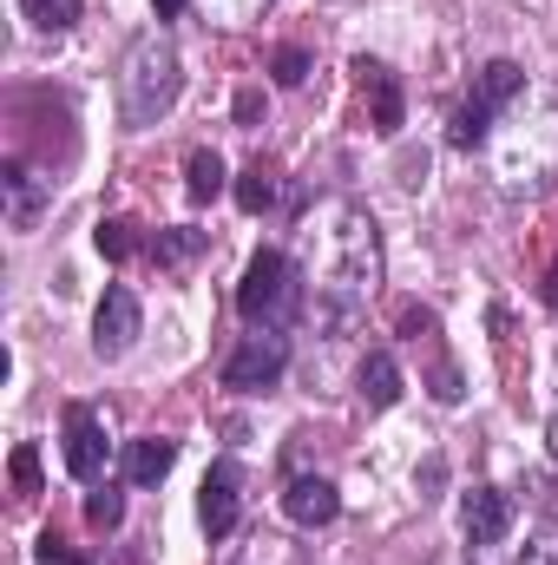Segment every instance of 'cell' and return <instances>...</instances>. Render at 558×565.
<instances>
[{
  "instance_id": "6da1fadb",
  "label": "cell",
  "mask_w": 558,
  "mask_h": 565,
  "mask_svg": "<svg viewBox=\"0 0 558 565\" xmlns=\"http://www.w3.org/2000/svg\"><path fill=\"white\" fill-rule=\"evenodd\" d=\"M178 86H184V73H178L171 40L164 33H139L126 66H119V113H126V126H158L178 106Z\"/></svg>"
},
{
  "instance_id": "7a4b0ae2",
  "label": "cell",
  "mask_w": 558,
  "mask_h": 565,
  "mask_svg": "<svg viewBox=\"0 0 558 565\" xmlns=\"http://www.w3.org/2000/svg\"><path fill=\"white\" fill-rule=\"evenodd\" d=\"M237 309H244V322H257V329H289V316L302 309V277H296V264H289L282 250H257L250 270H244V282H237Z\"/></svg>"
},
{
  "instance_id": "3957f363",
  "label": "cell",
  "mask_w": 558,
  "mask_h": 565,
  "mask_svg": "<svg viewBox=\"0 0 558 565\" xmlns=\"http://www.w3.org/2000/svg\"><path fill=\"white\" fill-rule=\"evenodd\" d=\"M519 86H526V73H519L513 60H493V66H480V79H473L466 106L453 113V145H480V139H486L493 113H500V106H506Z\"/></svg>"
},
{
  "instance_id": "277c9868",
  "label": "cell",
  "mask_w": 558,
  "mask_h": 565,
  "mask_svg": "<svg viewBox=\"0 0 558 565\" xmlns=\"http://www.w3.org/2000/svg\"><path fill=\"white\" fill-rule=\"evenodd\" d=\"M282 369H289V342H282V329H257V335H244V349L224 362V388H237V395L277 388Z\"/></svg>"
},
{
  "instance_id": "5b68a950",
  "label": "cell",
  "mask_w": 558,
  "mask_h": 565,
  "mask_svg": "<svg viewBox=\"0 0 558 565\" xmlns=\"http://www.w3.org/2000/svg\"><path fill=\"white\" fill-rule=\"evenodd\" d=\"M139 322H144L139 296H132L126 282H112V289L99 296V316H93V349H99L106 362H119V355L139 342Z\"/></svg>"
},
{
  "instance_id": "8992f818",
  "label": "cell",
  "mask_w": 558,
  "mask_h": 565,
  "mask_svg": "<svg viewBox=\"0 0 558 565\" xmlns=\"http://www.w3.org/2000/svg\"><path fill=\"white\" fill-rule=\"evenodd\" d=\"M237 507H244V473H237V460H217V467L204 473V487H197V520H204V533L224 540V533L237 526Z\"/></svg>"
},
{
  "instance_id": "52a82bcc",
  "label": "cell",
  "mask_w": 558,
  "mask_h": 565,
  "mask_svg": "<svg viewBox=\"0 0 558 565\" xmlns=\"http://www.w3.org/2000/svg\"><path fill=\"white\" fill-rule=\"evenodd\" d=\"M66 473L73 480L106 473V427L93 422V408H66Z\"/></svg>"
},
{
  "instance_id": "ba28073f",
  "label": "cell",
  "mask_w": 558,
  "mask_h": 565,
  "mask_svg": "<svg viewBox=\"0 0 558 565\" xmlns=\"http://www.w3.org/2000/svg\"><path fill=\"white\" fill-rule=\"evenodd\" d=\"M460 526H466V546H500L506 526H513V500L500 487H473L466 507H460Z\"/></svg>"
},
{
  "instance_id": "9c48e42d",
  "label": "cell",
  "mask_w": 558,
  "mask_h": 565,
  "mask_svg": "<svg viewBox=\"0 0 558 565\" xmlns=\"http://www.w3.org/2000/svg\"><path fill=\"white\" fill-rule=\"evenodd\" d=\"M282 513H289L296 526H329V520L342 513V500H335V487H329V480L302 473V480H289V493H282Z\"/></svg>"
},
{
  "instance_id": "30bf717a",
  "label": "cell",
  "mask_w": 558,
  "mask_h": 565,
  "mask_svg": "<svg viewBox=\"0 0 558 565\" xmlns=\"http://www.w3.org/2000/svg\"><path fill=\"white\" fill-rule=\"evenodd\" d=\"M355 73H362V93L375 99V132H382V139H395V132H401V86H395V73H388V66H375V60H362Z\"/></svg>"
},
{
  "instance_id": "8fae6325",
  "label": "cell",
  "mask_w": 558,
  "mask_h": 565,
  "mask_svg": "<svg viewBox=\"0 0 558 565\" xmlns=\"http://www.w3.org/2000/svg\"><path fill=\"white\" fill-rule=\"evenodd\" d=\"M0 191H7V217L26 231L33 217H40V204H46V191H53V178H40V171H26V164H7V178H0Z\"/></svg>"
},
{
  "instance_id": "7c38bea8",
  "label": "cell",
  "mask_w": 558,
  "mask_h": 565,
  "mask_svg": "<svg viewBox=\"0 0 558 565\" xmlns=\"http://www.w3.org/2000/svg\"><path fill=\"white\" fill-rule=\"evenodd\" d=\"M171 460H178V440H132L126 447V480L132 487H158L171 473Z\"/></svg>"
},
{
  "instance_id": "4fadbf2b",
  "label": "cell",
  "mask_w": 558,
  "mask_h": 565,
  "mask_svg": "<svg viewBox=\"0 0 558 565\" xmlns=\"http://www.w3.org/2000/svg\"><path fill=\"white\" fill-rule=\"evenodd\" d=\"M362 402H368V408H395V402H401V369H395V355H368V362H362Z\"/></svg>"
},
{
  "instance_id": "5bb4252c",
  "label": "cell",
  "mask_w": 558,
  "mask_h": 565,
  "mask_svg": "<svg viewBox=\"0 0 558 565\" xmlns=\"http://www.w3.org/2000/svg\"><path fill=\"white\" fill-rule=\"evenodd\" d=\"M204 244H211L204 231H184V224H178V231H158V237H151V257H158L164 270H184L191 257H204Z\"/></svg>"
},
{
  "instance_id": "9a60e30c",
  "label": "cell",
  "mask_w": 558,
  "mask_h": 565,
  "mask_svg": "<svg viewBox=\"0 0 558 565\" xmlns=\"http://www.w3.org/2000/svg\"><path fill=\"white\" fill-rule=\"evenodd\" d=\"M184 178H191V198H197V204H211V198L224 191V158H217V151H191Z\"/></svg>"
},
{
  "instance_id": "2e32d148",
  "label": "cell",
  "mask_w": 558,
  "mask_h": 565,
  "mask_svg": "<svg viewBox=\"0 0 558 565\" xmlns=\"http://www.w3.org/2000/svg\"><path fill=\"white\" fill-rule=\"evenodd\" d=\"M237 204H244L250 217L270 211V204H277V171H270V164H250V171L237 178Z\"/></svg>"
},
{
  "instance_id": "e0dca14e",
  "label": "cell",
  "mask_w": 558,
  "mask_h": 565,
  "mask_svg": "<svg viewBox=\"0 0 558 565\" xmlns=\"http://www.w3.org/2000/svg\"><path fill=\"white\" fill-rule=\"evenodd\" d=\"M93 244H99V257H112V264H126V257L139 250V224H132V217H106V224L93 231Z\"/></svg>"
},
{
  "instance_id": "ac0fdd59",
  "label": "cell",
  "mask_w": 558,
  "mask_h": 565,
  "mask_svg": "<svg viewBox=\"0 0 558 565\" xmlns=\"http://www.w3.org/2000/svg\"><path fill=\"white\" fill-rule=\"evenodd\" d=\"M26 7V20L40 26V33H66L73 20H79V0H20Z\"/></svg>"
},
{
  "instance_id": "d6986e66",
  "label": "cell",
  "mask_w": 558,
  "mask_h": 565,
  "mask_svg": "<svg viewBox=\"0 0 558 565\" xmlns=\"http://www.w3.org/2000/svg\"><path fill=\"white\" fill-rule=\"evenodd\" d=\"M309 79V53L302 46H277V86H302Z\"/></svg>"
},
{
  "instance_id": "ffe728a7",
  "label": "cell",
  "mask_w": 558,
  "mask_h": 565,
  "mask_svg": "<svg viewBox=\"0 0 558 565\" xmlns=\"http://www.w3.org/2000/svg\"><path fill=\"white\" fill-rule=\"evenodd\" d=\"M86 520H93V526H119V520H126V500H119V493H93V500H86Z\"/></svg>"
},
{
  "instance_id": "44dd1931",
  "label": "cell",
  "mask_w": 558,
  "mask_h": 565,
  "mask_svg": "<svg viewBox=\"0 0 558 565\" xmlns=\"http://www.w3.org/2000/svg\"><path fill=\"white\" fill-rule=\"evenodd\" d=\"M40 565H93V559H86V553H73L60 533H46V540H40Z\"/></svg>"
},
{
  "instance_id": "7402d4cb",
  "label": "cell",
  "mask_w": 558,
  "mask_h": 565,
  "mask_svg": "<svg viewBox=\"0 0 558 565\" xmlns=\"http://www.w3.org/2000/svg\"><path fill=\"white\" fill-rule=\"evenodd\" d=\"M13 480H20V493H40V454L33 447L13 454Z\"/></svg>"
},
{
  "instance_id": "603a6c76",
  "label": "cell",
  "mask_w": 558,
  "mask_h": 565,
  "mask_svg": "<svg viewBox=\"0 0 558 565\" xmlns=\"http://www.w3.org/2000/svg\"><path fill=\"white\" fill-rule=\"evenodd\" d=\"M257 113H264V93L244 86V93H237V126H257Z\"/></svg>"
},
{
  "instance_id": "cb8c5ba5",
  "label": "cell",
  "mask_w": 558,
  "mask_h": 565,
  "mask_svg": "<svg viewBox=\"0 0 558 565\" xmlns=\"http://www.w3.org/2000/svg\"><path fill=\"white\" fill-rule=\"evenodd\" d=\"M526 565H558V546H539V553H533Z\"/></svg>"
},
{
  "instance_id": "d4e9b609",
  "label": "cell",
  "mask_w": 558,
  "mask_h": 565,
  "mask_svg": "<svg viewBox=\"0 0 558 565\" xmlns=\"http://www.w3.org/2000/svg\"><path fill=\"white\" fill-rule=\"evenodd\" d=\"M151 7H158V13H184V0H151Z\"/></svg>"
}]
</instances>
